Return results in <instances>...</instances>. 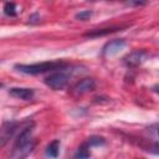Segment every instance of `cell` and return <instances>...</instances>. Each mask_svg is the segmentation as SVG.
<instances>
[{"label": "cell", "mask_w": 159, "mask_h": 159, "mask_svg": "<svg viewBox=\"0 0 159 159\" xmlns=\"http://www.w3.org/2000/svg\"><path fill=\"white\" fill-rule=\"evenodd\" d=\"M154 91H155L157 93H159V87H154Z\"/></svg>", "instance_id": "17"}, {"label": "cell", "mask_w": 159, "mask_h": 159, "mask_svg": "<svg viewBox=\"0 0 159 159\" xmlns=\"http://www.w3.org/2000/svg\"><path fill=\"white\" fill-rule=\"evenodd\" d=\"M91 16H92V11H89V10H83V11H80L78 14H76V19L81 20V21H86Z\"/></svg>", "instance_id": "14"}, {"label": "cell", "mask_w": 159, "mask_h": 159, "mask_svg": "<svg viewBox=\"0 0 159 159\" xmlns=\"http://www.w3.org/2000/svg\"><path fill=\"white\" fill-rule=\"evenodd\" d=\"M154 132H155V137H157V143H155V145H154V149H157L155 152H158L159 153V124L158 125H155V129H154Z\"/></svg>", "instance_id": "15"}, {"label": "cell", "mask_w": 159, "mask_h": 159, "mask_svg": "<svg viewBox=\"0 0 159 159\" xmlns=\"http://www.w3.org/2000/svg\"><path fill=\"white\" fill-rule=\"evenodd\" d=\"M68 82H70V76L65 71V68H62V70H60L57 72H53L48 77L45 78L46 86H48L53 91H60V89L66 88Z\"/></svg>", "instance_id": "3"}, {"label": "cell", "mask_w": 159, "mask_h": 159, "mask_svg": "<svg viewBox=\"0 0 159 159\" xmlns=\"http://www.w3.org/2000/svg\"><path fill=\"white\" fill-rule=\"evenodd\" d=\"M148 57V53L143 50H135L130 53H128L124 57V63L128 67H137L139 65H142Z\"/></svg>", "instance_id": "5"}, {"label": "cell", "mask_w": 159, "mask_h": 159, "mask_svg": "<svg viewBox=\"0 0 159 159\" xmlns=\"http://www.w3.org/2000/svg\"><path fill=\"white\" fill-rule=\"evenodd\" d=\"M32 130H34V123L31 122H27L22 127L21 132L16 137V140L9 159H25L32 152L35 147Z\"/></svg>", "instance_id": "1"}, {"label": "cell", "mask_w": 159, "mask_h": 159, "mask_svg": "<svg viewBox=\"0 0 159 159\" xmlns=\"http://www.w3.org/2000/svg\"><path fill=\"white\" fill-rule=\"evenodd\" d=\"M128 5H137V6H139V5H144V2H127Z\"/></svg>", "instance_id": "16"}, {"label": "cell", "mask_w": 159, "mask_h": 159, "mask_svg": "<svg viewBox=\"0 0 159 159\" xmlns=\"http://www.w3.org/2000/svg\"><path fill=\"white\" fill-rule=\"evenodd\" d=\"M96 88V82L92 78H83L80 82H77L73 88H72V93L76 96H82L84 93H88L91 91H93Z\"/></svg>", "instance_id": "6"}, {"label": "cell", "mask_w": 159, "mask_h": 159, "mask_svg": "<svg viewBox=\"0 0 159 159\" xmlns=\"http://www.w3.org/2000/svg\"><path fill=\"white\" fill-rule=\"evenodd\" d=\"M89 144L86 142V143H83L77 150H76V153H75V155H73V159H88L89 157H91V152H89Z\"/></svg>", "instance_id": "10"}, {"label": "cell", "mask_w": 159, "mask_h": 159, "mask_svg": "<svg viewBox=\"0 0 159 159\" xmlns=\"http://www.w3.org/2000/svg\"><path fill=\"white\" fill-rule=\"evenodd\" d=\"M67 66L66 62L62 61H51V62H41V63H31V65H15V70L26 75H40L50 71L62 70Z\"/></svg>", "instance_id": "2"}, {"label": "cell", "mask_w": 159, "mask_h": 159, "mask_svg": "<svg viewBox=\"0 0 159 159\" xmlns=\"http://www.w3.org/2000/svg\"><path fill=\"white\" fill-rule=\"evenodd\" d=\"M16 123L15 122H5L1 127V132H0V139H1V147H4L6 144V142L12 137V134L16 130Z\"/></svg>", "instance_id": "8"}, {"label": "cell", "mask_w": 159, "mask_h": 159, "mask_svg": "<svg viewBox=\"0 0 159 159\" xmlns=\"http://www.w3.org/2000/svg\"><path fill=\"white\" fill-rule=\"evenodd\" d=\"M4 12L7 16H16L17 12H19L17 5L15 2H5V5H4Z\"/></svg>", "instance_id": "12"}, {"label": "cell", "mask_w": 159, "mask_h": 159, "mask_svg": "<svg viewBox=\"0 0 159 159\" xmlns=\"http://www.w3.org/2000/svg\"><path fill=\"white\" fill-rule=\"evenodd\" d=\"M118 27H111V29H97V30H93L91 32H87L84 34V36L87 37H97V36H103V35H107V34H111L113 31H116Z\"/></svg>", "instance_id": "11"}, {"label": "cell", "mask_w": 159, "mask_h": 159, "mask_svg": "<svg viewBox=\"0 0 159 159\" xmlns=\"http://www.w3.org/2000/svg\"><path fill=\"white\" fill-rule=\"evenodd\" d=\"M125 46V41L122 39H117V40H112L109 42H107L102 50V55L104 57H112L114 55H117L119 51H122Z\"/></svg>", "instance_id": "4"}, {"label": "cell", "mask_w": 159, "mask_h": 159, "mask_svg": "<svg viewBox=\"0 0 159 159\" xmlns=\"http://www.w3.org/2000/svg\"><path fill=\"white\" fill-rule=\"evenodd\" d=\"M9 94L15 97V98H20L22 101H30L34 98V89L31 88H22V87H12L9 89Z\"/></svg>", "instance_id": "7"}, {"label": "cell", "mask_w": 159, "mask_h": 159, "mask_svg": "<svg viewBox=\"0 0 159 159\" xmlns=\"http://www.w3.org/2000/svg\"><path fill=\"white\" fill-rule=\"evenodd\" d=\"M45 154H46L47 158H51V159L57 158L58 154H60V140H53V142H51V143L47 145Z\"/></svg>", "instance_id": "9"}, {"label": "cell", "mask_w": 159, "mask_h": 159, "mask_svg": "<svg viewBox=\"0 0 159 159\" xmlns=\"http://www.w3.org/2000/svg\"><path fill=\"white\" fill-rule=\"evenodd\" d=\"M87 143L89 144V147H99V145H103L106 143L104 138L103 137H98V135H93L91 138H88Z\"/></svg>", "instance_id": "13"}]
</instances>
